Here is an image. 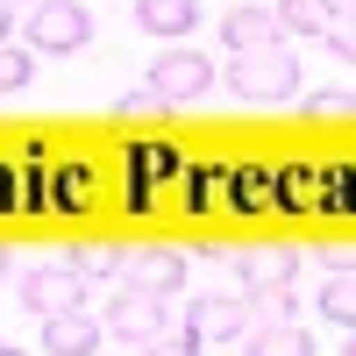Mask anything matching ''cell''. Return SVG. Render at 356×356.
Returning a JSON list of instances; mask_svg holds the SVG:
<instances>
[{
    "label": "cell",
    "instance_id": "cell-6",
    "mask_svg": "<svg viewBox=\"0 0 356 356\" xmlns=\"http://www.w3.org/2000/svg\"><path fill=\"white\" fill-rule=\"evenodd\" d=\"M186 335H200V342L250 335V300H243V292H200V300L186 307Z\"/></svg>",
    "mask_w": 356,
    "mask_h": 356
},
{
    "label": "cell",
    "instance_id": "cell-28",
    "mask_svg": "<svg viewBox=\"0 0 356 356\" xmlns=\"http://www.w3.org/2000/svg\"><path fill=\"white\" fill-rule=\"evenodd\" d=\"M0 278H8V250H0Z\"/></svg>",
    "mask_w": 356,
    "mask_h": 356
},
{
    "label": "cell",
    "instance_id": "cell-7",
    "mask_svg": "<svg viewBox=\"0 0 356 356\" xmlns=\"http://www.w3.org/2000/svg\"><path fill=\"white\" fill-rule=\"evenodd\" d=\"M122 285L150 292V300H171V292H186V250H164V243L136 250V257L122 264Z\"/></svg>",
    "mask_w": 356,
    "mask_h": 356
},
{
    "label": "cell",
    "instance_id": "cell-19",
    "mask_svg": "<svg viewBox=\"0 0 356 356\" xmlns=\"http://www.w3.org/2000/svg\"><path fill=\"white\" fill-rule=\"evenodd\" d=\"M321 43H328L342 65H356V15H335L328 29H321Z\"/></svg>",
    "mask_w": 356,
    "mask_h": 356
},
{
    "label": "cell",
    "instance_id": "cell-4",
    "mask_svg": "<svg viewBox=\"0 0 356 356\" xmlns=\"http://www.w3.org/2000/svg\"><path fill=\"white\" fill-rule=\"evenodd\" d=\"M86 43H93V8H79V0L29 8V50H86Z\"/></svg>",
    "mask_w": 356,
    "mask_h": 356
},
{
    "label": "cell",
    "instance_id": "cell-26",
    "mask_svg": "<svg viewBox=\"0 0 356 356\" xmlns=\"http://www.w3.org/2000/svg\"><path fill=\"white\" fill-rule=\"evenodd\" d=\"M0 43H8V8H0Z\"/></svg>",
    "mask_w": 356,
    "mask_h": 356
},
{
    "label": "cell",
    "instance_id": "cell-25",
    "mask_svg": "<svg viewBox=\"0 0 356 356\" xmlns=\"http://www.w3.org/2000/svg\"><path fill=\"white\" fill-rule=\"evenodd\" d=\"M0 356H29V349H15V342H0Z\"/></svg>",
    "mask_w": 356,
    "mask_h": 356
},
{
    "label": "cell",
    "instance_id": "cell-17",
    "mask_svg": "<svg viewBox=\"0 0 356 356\" xmlns=\"http://www.w3.org/2000/svg\"><path fill=\"white\" fill-rule=\"evenodd\" d=\"M72 264H79V278H107V271H122V264H129V257H122V250H114V243H86V250H79Z\"/></svg>",
    "mask_w": 356,
    "mask_h": 356
},
{
    "label": "cell",
    "instance_id": "cell-8",
    "mask_svg": "<svg viewBox=\"0 0 356 356\" xmlns=\"http://www.w3.org/2000/svg\"><path fill=\"white\" fill-rule=\"evenodd\" d=\"M43 349H50V356H93V349H100V321L86 314V307L50 314V321H43Z\"/></svg>",
    "mask_w": 356,
    "mask_h": 356
},
{
    "label": "cell",
    "instance_id": "cell-10",
    "mask_svg": "<svg viewBox=\"0 0 356 356\" xmlns=\"http://www.w3.org/2000/svg\"><path fill=\"white\" fill-rule=\"evenodd\" d=\"M243 356H314V335L300 321H257L243 335Z\"/></svg>",
    "mask_w": 356,
    "mask_h": 356
},
{
    "label": "cell",
    "instance_id": "cell-24",
    "mask_svg": "<svg viewBox=\"0 0 356 356\" xmlns=\"http://www.w3.org/2000/svg\"><path fill=\"white\" fill-rule=\"evenodd\" d=\"M328 8H335V15H356V0H328Z\"/></svg>",
    "mask_w": 356,
    "mask_h": 356
},
{
    "label": "cell",
    "instance_id": "cell-14",
    "mask_svg": "<svg viewBox=\"0 0 356 356\" xmlns=\"http://www.w3.org/2000/svg\"><path fill=\"white\" fill-rule=\"evenodd\" d=\"M36 79V50L29 43H0V93H29Z\"/></svg>",
    "mask_w": 356,
    "mask_h": 356
},
{
    "label": "cell",
    "instance_id": "cell-29",
    "mask_svg": "<svg viewBox=\"0 0 356 356\" xmlns=\"http://www.w3.org/2000/svg\"><path fill=\"white\" fill-rule=\"evenodd\" d=\"M0 8H15V0H0Z\"/></svg>",
    "mask_w": 356,
    "mask_h": 356
},
{
    "label": "cell",
    "instance_id": "cell-11",
    "mask_svg": "<svg viewBox=\"0 0 356 356\" xmlns=\"http://www.w3.org/2000/svg\"><path fill=\"white\" fill-rule=\"evenodd\" d=\"M235 271H243L250 292H264V285H292V278H300V257H292V250H243Z\"/></svg>",
    "mask_w": 356,
    "mask_h": 356
},
{
    "label": "cell",
    "instance_id": "cell-18",
    "mask_svg": "<svg viewBox=\"0 0 356 356\" xmlns=\"http://www.w3.org/2000/svg\"><path fill=\"white\" fill-rule=\"evenodd\" d=\"M321 264H328V278H356V235H335V243H321Z\"/></svg>",
    "mask_w": 356,
    "mask_h": 356
},
{
    "label": "cell",
    "instance_id": "cell-1",
    "mask_svg": "<svg viewBox=\"0 0 356 356\" xmlns=\"http://www.w3.org/2000/svg\"><path fill=\"white\" fill-rule=\"evenodd\" d=\"M228 86H235V100H250V107L300 100V50H292V43L235 50V65H228Z\"/></svg>",
    "mask_w": 356,
    "mask_h": 356
},
{
    "label": "cell",
    "instance_id": "cell-13",
    "mask_svg": "<svg viewBox=\"0 0 356 356\" xmlns=\"http://www.w3.org/2000/svg\"><path fill=\"white\" fill-rule=\"evenodd\" d=\"M278 36L285 43H300V36H321V29H328L335 22V8H328V0H278Z\"/></svg>",
    "mask_w": 356,
    "mask_h": 356
},
{
    "label": "cell",
    "instance_id": "cell-23",
    "mask_svg": "<svg viewBox=\"0 0 356 356\" xmlns=\"http://www.w3.org/2000/svg\"><path fill=\"white\" fill-rule=\"evenodd\" d=\"M122 114H136V122H150V114H164V100L150 93V86H136V93H122Z\"/></svg>",
    "mask_w": 356,
    "mask_h": 356
},
{
    "label": "cell",
    "instance_id": "cell-5",
    "mask_svg": "<svg viewBox=\"0 0 356 356\" xmlns=\"http://www.w3.org/2000/svg\"><path fill=\"white\" fill-rule=\"evenodd\" d=\"M100 328H107L114 342H122V349H143V342H157V335H164V300H150V292L122 285V292H107Z\"/></svg>",
    "mask_w": 356,
    "mask_h": 356
},
{
    "label": "cell",
    "instance_id": "cell-22",
    "mask_svg": "<svg viewBox=\"0 0 356 356\" xmlns=\"http://www.w3.org/2000/svg\"><path fill=\"white\" fill-rule=\"evenodd\" d=\"M57 200H65V207H86V164H65V171H57Z\"/></svg>",
    "mask_w": 356,
    "mask_h": 356
},
{
    "label": "cell",
    "instance_id": "cell-12",
    "mask_svg": "<svg viewBox=\"0 0 356 356\" xmlns=\"http://www.w3.org/2000/svg\"><path fill=\"white\" fill-rule=\"evenodd\" d=\"M136 22L150 29V36L178 43V36H186V29L200 22V0H136Z\"/></svg>",
    "mask_w": 356,
    "mask_h": 356
},
{
    "label": "cell",
    "instance_id": "cell-9",
    "mask_svg": "<svg viewBox=\"0 0 356 356\" xmlns=\"http://www.w3.org/2000/svg\"><path fill=\"white\" fill-rule=\"evenodd\" d=\"M221 43L228 50H264V43H285V36H278V15L271 8H228L221 15Z\"/></svg>",
    "mask_w": 356,
    "mask_h": 356
},
{
    "label": "cell",
    "instance_id": "cell-15",
    "mask_svg": "<svg viewBox=\"0 0 356 356\" xmlns=\"http://www.w3.org/2000/svg\"><path fill=\"white\" fill-rule=\"evenodd\" d=\"M292 307H300V300H292V285H264V292H250V328H257V321H300Z\"/></svg>",
    "mask_w": 356,
    "mask_h": 356
},
{
    "label": "cell",
    "instance_id": "cell-16",
    "mask_svg": "<svg viewBox=\"0 0 356 356\" xmlns=\"http://www.w3.org/2000/svg\"><path fill=\"white\" fill-rule=\"evenodd\" d=\"M321 314H328L335 328H356V278H328V292H321Z\"/></svg>",
    "mask_w": 356,
    "mask_h": 356
},
{
    "label": "cell",
    "instance_id": "cell-3",
    "mask_svg": "<svg viewBox=\"0 0 356 356\" xmlns=\"http://www.w3.org/2000/svg\"><path fill=\"white\" fill-rule=\"evenodd\" d=\"M15 300H22L29 314H36V321H50V314H72V307H86V278H79V264H29Z\"/></svg>",
    "mask_w": 356,
    "mask_h": 356
},
{
    "label": "cell",
    "instance_id": "cell-21",
    "mask_svg": "<svg viewBox=\"0 0 356 356\" xmlns=\"http://www.w3.org/2000/svg\"><path fill=\"white\" fill-rule=\"evenodd\" d=\"M307 114H356V93L349 86H321V93H307Z\"/></svg>",
    "mask_w": 356,
    "mask_h": 356
},
{
    "label": "cell",
    "instance_id": "cell-20",
    "mask_svg": "<svg viewBox=\"0 0 356 356\" xmlns=\"http://www.w3.org/2000/svg\"><path fill=\"white\" fill-rule=\"evenodd\" d=\"M136 356H207V342H200V335H171V328H164L157 342H143Z\"/></svg>",
    "mask_w": 356,
    "mask_h": 356
},
{
    "label": "cell",
    "instance_id": "cell-27",
    "mask_svg": "<svg viewBox=\"0 0 356 356\" xmlns=\"http://www.w3.org/2000/svg\"><path fill=\"white\" fill-rule=\"evenodd\" d=\"M342 356H356V328H349V349H342Z\"/></svg>",
    "mask_w": 356,
    "mask_h": 356
},
{
    "label": "cell",
    "instance_id": "cell-2",
    "mask_svg": "<svg viewBox=\"0 0 356 356\" xmlns=\"http://www.w3.org/2000/svg\"><path fill=\"white\" fill-rule=\"evenodd\" d=\"M207 86H214V65H207L200 50H186V43H164V50L150 57V93H157L164 107H186V100H200Z\"/></svg>",
    "mask_w": 356,
    "mask_h": 356
}]
</instances>
